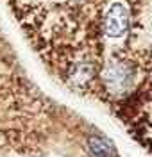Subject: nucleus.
I'll list each match as a JSON object with an SVG mask.
<instances>
[{
	"instance_id": "nucleus-3",
	"label": "nucleus",
	"mask_w": 152,
	"mask_h": 157,
	"mask_svg": "<svg viewBox=\"0 0 152 157\" xmlns=\"http://www.w3.org/2000/svg\"><path fill=\"white\" fill-rule=\"evenodd\" d=\"M102 29H104V34L109 38H122L129 29L127 9L122 4L109 6L104 13V18H102Z\"/></svg>"
},
{
	"instance_id": "nucleus-2",
	"label": "nucleus",
	"mask_w": 152,
	"mask_h": 157,
	"mask_svg": "<svg viewBox=\"0 0 152 157\" xmlns=\"http://www.w3.org/2000/svg\"><path fill=\"white\" fill-rule=\"evenodd\" d=\"M102 80L113 95H125L136 82V70L131 63L113 61L102 70Z\"/></svg>"
},
{
	"instance_id": "nucleus-4",
	"label": "nucleus",
	"mask_w": 152,
	"mask_h": 157,
	"mask_svg": "<svg viewBox=\"0 0 152 157\" xmlns=\"http://www.w3.org/2000/svg\"><path fill=\"white\" fill-rule=\"evenodd\" d=\"M88 152L91 157H111L113 145L102 136H91L88 139Z\"/></svg>"
},
{
	"instance_id": "nucleus-1",
	"label": "nucleus",
	"mask_w": 152,
	"mask_h": 157,
	"mask_svg": "<svg viewBox=\"0 0 152 157\" xmlns=\"http://www.w3.org/2000/svg\"><path fill=\"white\" fill-rule=\"evenodd\" d=\"M102 0H11L23 27L41 43L81 41L99 16Z\"/></svg>"
}]
</instances>
